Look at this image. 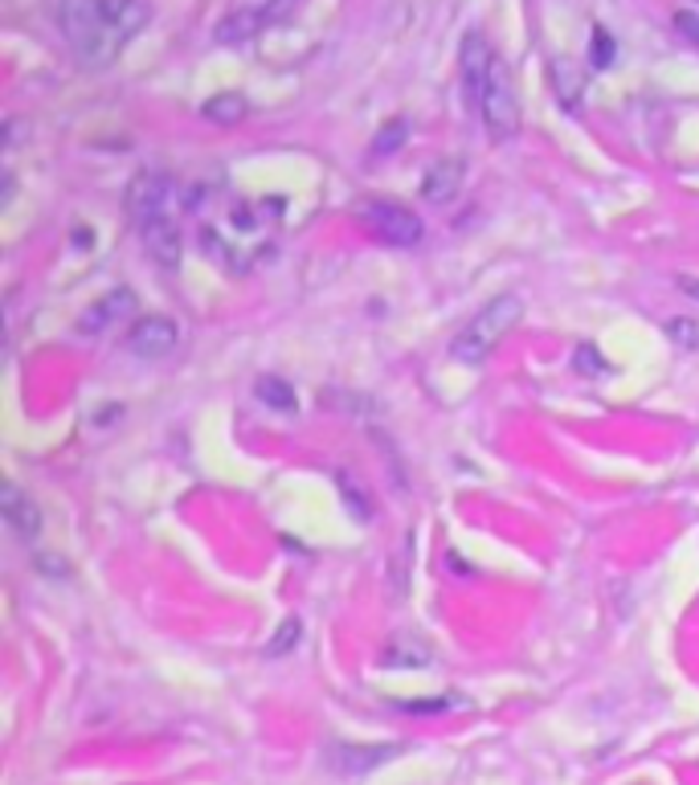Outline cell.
<instances>
[{
    "instance_id": "obj_13",
    "label": "cell",
    "mask_w": 699,
    "mask_h": 785,
    "mask_svg": "<svg viewBox=\"0 0 699 785\" xmlns=\"http://www.w3.org/2000/svg\"><path fill=\"white\" fill-rule=\"evenodd\" d=\"M393 753H397V749H388V744H381V749H336V765H340L343 773H364V770H373V765H381V761H388Z\"/></svg>"
},
{
    "instance_id": "obj_9",
    "label": "cell",
    "mask_w": 699,
    "mask_h": 785,
    "mask_svg": "<svg viewBox=\"0 0 699 785\" xmlns=\"http://www.w3.org/2000/svg\"><path fill=\"white\" fill-rule=\"evenodd\" d=\"M140 238L155 266H164V270H176V266H180V226H176V213L148 221L140 230Z\"/></svg>"
},
{
    "instance_id": "obj_10",
    "label": "cell",
    "mask_w": 699,
    "mask_h": 785,
    "mask_svg": "<svg viewBox=\"0 0 699 785\" xmlns=\"http://www.w3.org/2000/svg\"><path fill=\"white\" fill-rule=\"evenodd\" d=\"M287 9V0H270V4H249V9H237L218 25V42H246L254 33H263L275 16Z\"/></svg>"
},
{
    "instance_id": "obj_22",
    "label": "cell",
    "mask_w": 699,
    "mask_h": 785,
    "mask_svg": "<svg viewBox=\"0 0 699 785\" xmlns=\"http://www.w3.org/2000/svg\"><path fill=\"white\" fill-rule=\"evenodd\" d=\"M679 287H684L687 295H696V299H699V278H687L684 275V278H679Z\"/></svg>"
},
{
    "instance_id": "obj_4",
    "label": "cell",
    "mask_w": 699,
    "mask_h": 785,
    "mask_svg": "<svg viewBox=\"0 0 699 785\" xmlns=\"http://www.w3.org/2000/svg\"><path fill=\"white\" fill-rule=\"evenodd\" d=\"M172 197H176V185L164 172H140L131 185H127V217L136 221V230H143L155 217H172Z\"/></svg>"
},
{
    "instance_id": "obj_7",
    "label": "cell",
    "mask_w": 699,
    "mask_h": 785,
    "mask_svg": "<svg viewBox=\"0 0 699 785\" xmlns=\"http://www.w3.org/2000/svg\"><path fill=\"white\" fill-rule=\"evenodd\" d=\"M176 344H180V327H176V320H168V315H143V320H136L131 332H127V348L136 356H143V360H164Z\"/></svg>"
},
{
    "instance_id": "obj_19",
    "label": "cell",
    "mask_w": 699,
    "mask_h": 785,
    "mask_svg": "<svg viewBox=\"0 0 699 785\" xmlns=\"http://www.w3.org/2000/svg\"><path fill=\"white\" fill-rule=\"evenodd\" d=\"M401 143H405V119H397V124H385V127H381V136H376V152L401 148Z\"/></svg>"
},
{
    "instance_id": "obj_11",
    "label": "cell",
    "mask_w": 699,
    "mask_h": 785,
    "mask_svg": "<svg viewBox=\"0 0 699 785\" xmlns=\"http://www.w3.org/2000/svg\"><path fill=\"white\" fill-rule=\"evenodd\" d=\"M0 511H4V520H9V528H13L16 536L33 540L37 532H42V511H37V504H33L21 487H4V495H0Z\"/></svg>"
},
{
    "instance_id": "obj_14",
    "label": "cell",
    "mask_w": 699,
    "mask_h": 785,
    "mask_svg": "<svg viewBox=\"0 0 699 785\" xmlns=\"http://www.w3.org/2000/svg\"><path fill=\"white\" fill-rule=\"evenodd\" d=\"M205 115L213 124H242L246 119V99L242 94H218V99L205 103Z\"/></svg>"
},
{
    "instance_id": "obj_1",
    "label": "cell",
    "mask_w": 699,
    "mask_h": 785,
    "mask_svg": "<svg viewBox=\"0 0 699 785\" xmlns=\"http://www.w3.org/2000/svg\"><path fill=\"white\" fill-rule=\"evenodd\" d=\"M148 21H152L148 0H62L58 4L62 37L78 54V62H86L91 70L115 62L127 42L143 33Z\"/></svg>"
},
{
    "instance_id": "obj_12",
    "label": "cell",
    "mask_w": 699,
    "mask_h": 785,
    "mask_svg": "<svg viewBox=\"0 0 699 785\" xmlns=\"http://www.w3.org/2000/svg\"><path fill=\"white\" fill-rule=\"evenodd\" d=\"M458 188H463V160H438L421 176V197L434 200V205H446L451 197H458Z\"/></svg>"
},
{
    "instance_id": "obj_18",
    "label": "cell",
    "mask_w": 699,
    "mask_h": 785,
    "mask_svg": "<svg viewBox=\"0 0 699 785\" xmlns=\"http://www.w3.org/2000/svg\"><path fill=\"white\" fill-rule=\"evenodd\" d=\"M552 82H557L560 91H564V103L569 107H576V94H581V86H576V74L569 62H552Z\"/></svg>"
},
{
    "instance_id": "obj_20",
    "label": "cell",
    "mask_w": 699,
    "mask_h": 785,
    "mask_svg": "<svg viewBox=\"0 0 699 785\" xmlns=\"http://www.w3.org/2000/svg\"><path fill=\"white\" fill-rule=\"evenodd\" d=\"M609 58H614V42H609L606 30H597V37H593V66H597V70H606Z\"/></svg>"
},
{
    "instance_id": "obj_23",
    "label": "cell",
    "mask_w": 699,
    "mask_h": 785,
    "mask_svg": "<svg viewBox=\"0 0 699 785\" xmlns=\"http://www.w3.org/2000/svg\"><path fill=\"white\" fill-rule=\"evenodd\" d=\"M696 4H699V0H696Z\"/></svg>"
},
{
    "instance_id": "obj_16",
    "label": "cell",
    "mask_w": 699,
    "mask_h": 785,
    "mask_svg": "<svg viewBox=\"0 0 699 785\" xmlns=\"http://www.w3.org/2000/svg\"><path fill=\"white\" fill-rule=\"evenodd\" d=\"M258 397H263L266 405H275V409H295V393H291V385L279 381V377H258Z\"/></svg>"
},
{
    "instance_id": "obj_2",
    "label": "cell",
    "mask_w": 699,
    "mask_h": 785,
    "mask_svg": "<svg viewBox=\"0 0 699 785\" xmlns=\"http://www.w3.org/2000/svg\"><path fill=\"white\" fill-rule=\"evenodd\" d=\"M520 320H524V299H520V295H496V299H491V303H487V308L454 336V344H451L454 360H463V365H482Z\"/></svg>"
},
{
    "instance_id": "obj_17",
    "label": "cell",
    "mask_w": 699,
    "mask_h": 785,
    "mask_svg": "<svg viewBox=\"0 0 699 785\" xmlns=\"http://www.w3.org/2000/svg\"><path fill=\"white\" fill-rule=\"evenodd\" d=\"M667 336L679 344V348H687V353H696L699 348V320H687V315H675V320H667Z\"/></svg>"
},
{
    "instance_id": "obj_21",
    "label": "cell",
    "mask_w": 699,
    "mask_h": 785,
    "mask_svg": "<svg viewBox=\"0 0 699 785\" xmlns=\"http://www.w3.org/2000/svg\"><path fill=\"white\" fill-rule=\"evenodd\" d=\"M675 30H679V37H687V42H699V13L679 9V13H675Z\"/></svg>"
},
{
    "instance_id": "obj_6",
    "label": "cell",
    "mask_w": 699,
    "mask_h": 785,
    "mask_svg": "<svg viewBox=\"0 0 699 785\" xmlns=\"http://www.w3.org/2000/svg\"><path fill=\"white\" fill-rule=\"evenodd\" d=\"M496 58L499 54L491 49V42H487L479 30H470L463 37V46H458V74H463V91L470 107H479L482 86H487V78H491Z\"/></svg>"
},
{
    "instance_id": "obj_3",
    "label": "cell",
    "mask_w": 699,
    "mask_h": 785,
    "mask_svg": "<svg viewBox=\"0 0 699 785\" xmlns=\"http://www.w3.org/2000/svg\"><path fill=\"white\" fill-rule=\"evenodd\" d=\"M475 111L482 115L487 136H496V139H512L515 136V127H520V107H515L512 78H508L503 58H496V66H491V78H487L482 99H479V107Z\"/></svg>"
},
{
    "instance_id": "obj_5",
    "label": "cell",
    "mask_w": 699,
    "mask_h": 785,
    "mask_svg": "<svg viewBox=\"0 0 699 785\" xmlns=\"http://www.w3.org/2000/svg\"><path fill=\"white\" fill-rule=\"evenodd\" d=\"M364 221L376 230V238H385L393 246H418L421 242V217L405 205H393V200H373L364 205Z\"/></svg>"
},
{
    "instance_id": "obj_8",
    "label": "cell",
    "mask_w": 699,
    "mask_h": 785,
    "mask_svg": "<svg viewBox=\"0 0 699 785\" xmlns=\"http://www.w3.org/2000/svg\"><path fill=\"white\" fill-rule=\"evenodd\" d=\"M131 315H136V295L110 291V295H103L98 303H91V308L82 311L78 332H82V336H98V332H110V327H124Z\"/></svg>"
},
{
    "instance_id": "obj_15",
    "label": "cell",
    "mask_w": 699,
    "mask_h": 785,
    "mask_svg": "<svg viewBox=\"0 0 699 785\" xmlns=\"http://www.w3.org/2000/svg\"><path fill=\"white\" fill-rule=\"evenodd\" d=\"M299 643H303V622H299V617H287L279 626V634L266 643V655H270V659H282V655H291Z\"/></svg>"
}]
</instances>
